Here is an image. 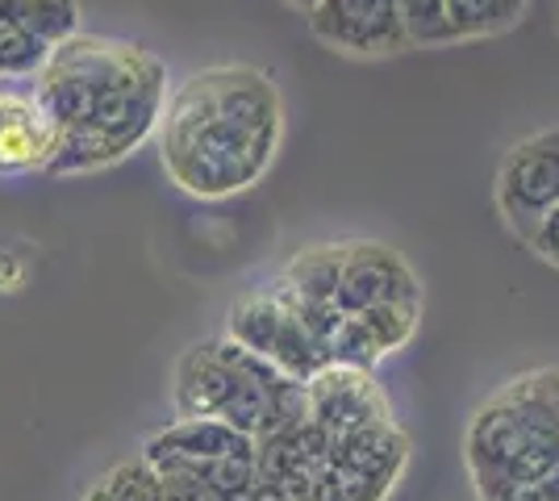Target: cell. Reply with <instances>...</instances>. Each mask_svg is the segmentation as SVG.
Segmentation results:
<instances>
[{
    "label": "cell",
    "mask_w": 559,
    "mask_h": 501,
    "mask_svg": "<svg viewBox=\"0 0 559 501\" xmlns=\"http://www.w3.org/2000/svg\"><path fill=\"white\" fill-rule=\"evenodd\" d=\"M226 338L238 343L242 351L267 359L293 381H313L330 363L326 347L305 331V322L280 301L272 285L247 293L226 318Z\"/></svg>",
    "instance_id": "5b68a950"
},
{
    "label": "cell",
    "mask_w": 559,
    "mask_h": 501,
    "mask_svg": "<svg viewBox=\"0 0 559 501\" xmlns=\"http://www.w3.org/2000/svg\"><path fill=\"white\" fill-rule=\"evenodd\" d=\"M63 146V126L34 88H0V176L50 171Z\"/></svg>",
    "instance_id": "9c48e42d"
},
{
    "label": "cell",
    "mask_w": 559,
    "mask_h": 501,
    "mask_svg": "<svg viewBox=\"0 0 559 501\" xmlns=\"http://www.w3.org/2000/svg\"><path fill=\"white\" fill-rule=\"evenodd\" d=\"M343 255L347 242H322V247H305L284 263L280 285L301 301H330L338 297V276H343Z\"/></svg>",
    "instance_id": "7c38bea8"
},
{
    "label": "cell",
    "mask_w": 559,
    "mask_h": 501,
    "mask_svg": "<svg viewBox=\"0 0 559 501\" xmlns=\"http://www.w3.org/2000/svg\"><path fill=\"white\" fill-rule=\"evenodd\" d=\"M401 301H421V285L414 267L384 242H347L334 306L343 313H364L376 310V306H401Z\"/></svg>",
    "instance_id": "ba28073f"
},
{
    "label": "cell",
    "mask_w": 559,
    "mask_h": 501,
    "mask_svg": "<svg viewBox=\"0 0 559 501\" xmlns=\"http://www.w3.org/2000/svg\"><path fill=\"white\" fill-rule=\"evenodd\" d=\"M305 22L318 43L343 55L384 59V55L409 50L396 0H318L305 13Z\"/></svg>",
    "instance_id": "52a82bcc"
},
{
    "label": "cell",
    "mask_w": 559,
    "mask_h": 501,
    "mask_svg": "<svg viewBox=\"0 0 559 501\" xmlns=\"http://www.w3.org/2000/svg\"><path fill=\"white\" fill-rule=\"evenodd\" d=\"M531 247H535V255H543L547 263H556V267H559V205L543 217V226L535 230Z\"/></svg>",
    "instance_id": "d6986e66"
},
{
    "label": "cell",
    "mask_w": 559,
    "mask_h": 501,
    "mask_svg": "<svg viewBox=\"0 0 559 501\" xmlns=\"http://www.w3.org/2000/svg\"><path fill=\"white\" fill-rule=\"evenodd\" d=\"M34 93L63 126V134H96L126 159L159 126L167 68L139 43L75 34L50 50Z\"/></svg>",
    "instance_id": "7a4b0ae2"
},
{
    "label": "cell",
    "mask_w": 559,
    "mask_h": 501,
    "mask_svg": "<svg viewBox=\"0 0 559 501\" xmlns=\"http://www.w3.org/2000/svg\"><path fill=\"white\" fill-rule=\"evenodd\" d=\"M526 4L531 0H447L451 34H455V43L506 34L526 17Z\"/></svg>",
    "instance_id": "5bb4252c"
},
{
    "label": "cell",
    "mask_w": 559,
    "mask_h": 501,
    "mask_svg": "<svg viewBox=\"0 0 559 501\" xmlns=\"http://www.w3.org/2000/svg\"><path fill=\"white\" fill-rule=\"evenodd\" d=\"M284 381H293V377H284L267 359L242 351L238 343L222 334V338L188 347L180 356L171 397H176L180 418H217L238 434L263 439L272 393Z\"/></svg>",
    "instance_id": "277c9868"
},
{
    "label": "cell",
    "mask_w": 559,
    "mask_h": 501,
    "mask_svg": "<svg viewBox=\"0 0 559 501\" xmlns=\"http://www.w3.org/2000/svg\"><path fill=\"white\" fill-rule=\"evenodd\" d=\"M159 477H164V501H226L205 480L185 477V473H159Z\"/></svg>",
    "instance_id": "ac0fdd59"
},
{
    "label": "cell",
    "mask_w": 559,
    "mask_h": 501,
    "mask_svg": "<svg viewBox=\"0 0 559 501\" xmlns=\"http://www.w3.org/2000/svg\"><path fill=\"white\" fill-rule=\"evenodd\" d=\"M472 480H543L559 473V368L510 381L467 427Z\"/></svg>",
    "instance_id": "3957f363"
},
{
    "label": "cell",
    "mask_w": 559,
    "mask_h": 501,
    "mask_svg": "<svg viewBox=\"0 0 559 501\" xmlns=\"http://www.w3.org/2000/svg\"><path fill=\"white\" fill-rule=\"evenodd\" d=\"M88 498L93 501H164V477H159V468H155L146 455H134V460L114 464V468L93 485Z\"/></svg>",
    "instance_id": "9a60e30c"
},
{
    "label": "cell",
    "mask_w": 559,
    "mask_h": 501,
    "mask_svg": "<svg viewBox=\"0 0 559 501\" xmlns=\"http://www.w3.org/2000/svg\"><path fill=\"white\" fill-rule=\"evenodd\" d=\"M396 13H401L409 47H443V43H455L451 17H447V0H396Z\"/></svg>",
    "instance_id": "e0dca14e"
},
{
    "label": "cell",
    "mask_w": 559,
    "mask_h": 501,
    "mask_svg": "<svg viewBox=\"0 0 559 501\" xmlns=\"http://www.w3.org/2000/svg\"><path fill=\"white\" fill-rule=\"evenodd\" d=\"M305 389H309V418L330 439H347L372 422H389V402L376 389L372 372L326 363L313 381H305Z\"/></svg>",
    "instance_id": "30bf717a"
},
{
    "label": "cell",
    "mask_w": 559,
    "mask_h": 501,
    "mask_svg": "<svg viewBox=\"0 0 559 501\" xmlns=\"http://www.w3.org/2000/svg\"><path fill=\"white\" fill-rule=\"evenodd\" d=\"M559 205V130H538L513 143L497 167V210L522 242Z\"/></svg>",
    "instance_id": "8992f818"
},
{
    "label": "cell",
    "mask_w": 559,
    "mask_h": 501,
    "mask_svg": "<svg viewBox=\"0 0 559 501\" xmlns=\"http://www.w3.org/2000/svg\"><path fill=\"white\" fill-rule=\"evenodd\" d=\"M0 9L9 13V22L22 25L25 34H34L50 50L80 34V4L75 0H0Z\"/></svg>",
    "instance_id": "4fadbf2b"
},
{
    "label": "cell",
    "mask_w": 559,
    "mask_h": 501,
    "mask_svg": "<svg viewBox=\"0 0 559 501\" xmlns=\"http://www.w3.org/2000/svg\"><path fill=\"white\" fill-rule=\"evenodd\" d=\"M155 134L171 184L201 201H222L267 176L284 139V100L267 72L222 63L167 93Z\"/></svg>",
    "instance_id": "6da1fadb"
},
{
    "label": "cell",
    "mask_w": 559,
    "mask_h": 501,
    "mask_svg": "<svg viewBox=\"0 0 559 501\" xmlns=\"http://www.w3.org/2000/svg\"><path fill=\"white\" fill-rule=\"evenodd\" d=\"M84 501H93V498H84Z\"/></svg>",
    "instance_id": "603a6c76"
},
{
    "label": "cell",
    "mask_w": 559,
    "mask_h": 501,
    "mask_svg": "<svg viewBox=\"0 0 559 501\" xmlns=\"http://www.w3.org/2000/svg\"><path fill=\"white\" fill-rule=\"evenodd\" d=\"M9 25H13V22H9V13H4V9H0V34H4V29H9Z\"/></svg>",
    "instance_id": "7402d4cb"
},
{
    "label": "cell",
    "mask_w": 559,
    "mask_h": 501,
    "mask_svg": "<svg viewBox=\"0 0 559 501\" xmlns=\"http://www.w3.org/2000/svg\"><path fill=\"white\" fill-rule=\"evenodd\" d=\"M247 452H259L255 439L238 434V430L217 422V418H180V422L164 427L142 448L146 460H197V464H213V460Z\"/></svg>",
    "instance_id": "8fae6325"
},
{
    "label": "cell",
    "mask_w": 559,
    "mask_h": 501,
    "mask_svg": "<svg viewBox=\"0 0 559 501\" xmlns=\"http://www.w3.org/2000/svg\"><path fill=\"white\" fill-rule=\"evenodd\" d=\"M418 313H421V301H401V306H376V310L350 313V318H359V326L368 331V338L376 343L380 356H393V351H401L414 338Z\"/></svg>",
    "instance_id": "2e32d148"
},
{
    "label": "cell",
    "mask_w": 559,
    "mask_h": 501,
    "mask_svg": "<svg viewBox=\"0 0 559 501\" xmlns=\"http://www.w3.org/2000/svg\"><path fill=\"white\" fill-rule=\"evenodd\" d=\"M284 4H293V9H301V13H309V9L318 4V0H284Z\"/></svg>",
    "instance_id": "44dd1931"
},
{
    "label": "cell",
    "mask_w": 559,
    "mask_h": 501,
    "mask_svg": "<svg viewBox=\"0 0 559 501\" xmlns=\"http://www.w3.org/2000/svg\"><path fill=\"white\" fill-rule=\"evenodd\" d=\"M25 281V260L17 251H0V293H13Z\"/></svg>",
    "instance_id": "ffe728a7"
}]
</instances>
